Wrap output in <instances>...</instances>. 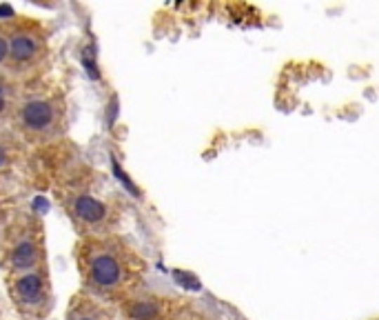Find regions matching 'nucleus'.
Wrapping results in <instances>:
<instances>
[{
	"mask_svg": "<svg viewBox=\"0 0 379 320\" xmlns=\"http://www.w3.org/2000/svg\"><path fill=\"white\" fill-rule=\"evenodd\" d=\"M74 258L78 265L82 291L109 305H118L142 287L147 260L122 236H82L76 243Z\"/></svg>",
	"mask_w": 379,
	"mask_h": 320,
	"instance_id": "1",
	"label": "nucleus"
},
{
	"mask_svg": "<svg viewBox=\"0 0 379 320\" xmlns=\"http://www.w3.org/2000/svg\"><path fill=\"white\" fill-rule=\"evenodd\" d=\"M9 127L25 145L58 143L67 132V101L55 85L22 87Z\"/></svg>",
	"mask_w": 379,
	"mask_h": 320,
	"instance_id": "2",
	"label": "nucleus"
},
{
	"mask_svg": "<svg viewBox=\"0 0 379 320\" xmlns=\"http://www.w3.org/2000/svg\"><path fill=\"white\" fill-rule=\"evenodd\" d=\"M40 265H47L45 225L36 214H16L0 238V267L5 274H20Z\"/></svg>",
	"mask_w": 379,
	"mask_h": 320,
	"instance_id": "3",
	"label": "nucleus"
},
{
	"mask_svg": "<svg viewBox=\"0 0 379 320\" xmlns=\"http://www.w3.org/2000/svg\"><path fill=\"white\" fill-rule=\"evenodd\" d=\"M58 203L76 231L82 236L116 233L122 210L116 198H102L84 185H67L58 191Z\"/></svg>",
	"mask_w": 379,
	"mask_h": 320,
	"instance_id": "4",
	"label": "nucleus"
},
{
	"mask_svg": "<svg viewBox=\"0 0 379 320\" xmlns=\"http://www.w3.org/2000/svg\"><path fill=\"white\" fill-rule=\"evenodd\" d=\"M5 30L9 40L7 72L25 85L27 80L36 78L49 58V34L34 18H9Z\"/></svg>",
	"mask_w": 379,
	"mask_h": 320,
	"instance_id": "5",
	"label": "nucleus"
},
{
	"mask_svg": "<svg viewBox=\"0 0 379 320\" xmlns=\"http://www.w3.org/2000/svg\"><path fill=\"white\" fill-rule=\"evenodd\" d=\"M7 294L22 320H47L53 309V287L49 265L29 271L5 274Z\"/></svg>",
	"mask_w": 379,
	"mask_h": 320,
	"instance_id": "6",
	"label": "nucleus"
},
{
	"mask_svg": "<svg viewBox=\"0 0 379 320\" xmlns=\"http://www.w3.org/2000/svg\"><path fill=\"white\" fill-rule=\"evenodd\" d=\"M118 307L126 320H166L168 316L166 300L142 287H138L126 298H122Z\"/></svg>",
	"mask_w": 379,
	"mask_h": 320,
	"instance_id": "7",
	"label": "nucleus"
},
{
	"mask_svg": "<svg viewBox=\"0 0 379 320\" xmlns=\"http://www.w3.org/2000/svg\"><path fill=\"white\" fill-rule=\"evenodd\" d=\"M116 309L100 298H93L87 291H78V294L69 300L67 307V320H114Z\"/></svg>",
	"mask_w": 379,
	"mask_h": 320,
	"instance_id": "8",
	"label": "nucleus"
},
{
	"mask_svg": "<svg viewBox=\"0 0 379 320\" xmlns=\"http://www.w3.org/2000/svg\"><path fill=\"white\" fill-rule=\"evenodd\" d=\"M22 87H25L22 82L18 78H13L9 72H0V127L9 124Z\"/></svg>",
	"mask_w": 379,
	"mask_h": 320,
	"instance_id": "9",
	"label": "nucleus"
},
{
	"mask_svg": "<svg viewBox=\"0 0 379 320\" xmlns=\"http://www.w3.org/2000/svg\"><path fill=\"white\" fill-rule=\"evenodd\" d=\"M22 147L25 143L18 138L13 129L0 127V169H9L22 158Z\"/></svg>",
	"mask_w": 379,
	"mask_h": 320,
	"instance_id": "10",
	"label": "nucleus"
},
{
	"mask_svg": "<svg viewBox=\"0 0 379 320\" xmlns=\"http://www.w3.org/2000/svg\"><path fill=\"white\" fill-rule=\"evenodd\" d=\"M7 65H9V40H7L5 23H0V72H7Z\"/></svg>",
	"mask_w": 379,
	"mask_h": 320,
	"instance_id": "11",
	"label": "nucleus"
},
{
	"mask_svg": "<svg viewBox=\"0 0 379 320\" xmlns=\"http://www.w3.org/2000/svg\"><path fill=\"white\" fill-rule=\"evenodd\" d=\"M0 238H3V233H0Z\"/></svg>",
	"mask_w": 379,
	"mask_h": 320,
	"instance_id": "12",
	"label": "nucleus"
}]
</instances>
